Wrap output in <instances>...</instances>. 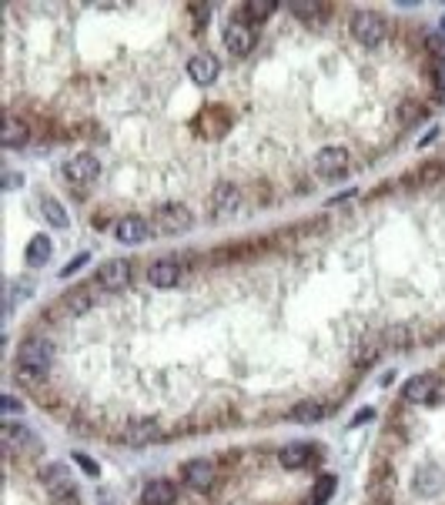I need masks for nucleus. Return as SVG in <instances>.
I'll list each match as a JSON object with an SVG mask.
<instances>
[{"instance_id": "obj_1", "label": "nucleus", "mask_w": 445, "mask_h": 505, "mask_svg": "<svg viewBox=\"0 0 445 505\" xmlns=\"http://www.w3.org/2000/svg\"><path fill=\"white\" fill-rule=\"evenodd\" d=\"M51 362H54V352L47 341L40 338H30L20 345V355H17V365L24 375H47L51 372Z\"/></svg>"}, {"instance_id": "obj_2", "label": "nucleus", "mask_w": 445, "mask_h": 505, "mask_svg": "<svg viewBox=\"0 0 445 505\" xmlns=\"http://www.w3.org/2000/svg\"><path fill=\"white\" fill-rule=\"evenodd\" d=\"M194 225V215H191L184 204H161L151 218V227L161 231V234H181Z\"/></svg>"}, {"instance_id": "obj_3", "label": "nucleus", "mask_w": 445, "mask_h": 505, "mask_svg": "<svg viewBox=\"0 0 445 505\" xmlns=\"http://www.w3.org/2000/svg\"><path fill=\"white\" fill-rule=\"evenodd\" d=\"M352 34H355V40L362 47H379L381 40H385V24L375 13H358L355 20H352Z\"/></svg>"}, {"instance_id": "obj_4", "label": "nucleus", "mask_w": 445, "mask_h": 505, "mask_svg": "<svg viewBox=\"0 0 445 505\" xmlns=\"http://www.w3.org/2000/svg\"><path fill=\"white\" fill-rule=\"evenodd\" d=\"M348 161H352V154L345 148H321L315 154V171L321 177H338L348 171Z\"/></svg>"}, {"instance_id": "obj_5", "label": "nucleus", "mask_w": 445, "mask_h": 505, "mask_svg": "<svg viewBox=\"0 0 445 505\" xmlns=\"http://www.w3.org/2000/svg\"><path fill=\"white\" fill-rule=\"evenodd\" d=\"M242 208V188L238 184H218L211 194V215L215 218H231Z\"/></svg>"}, {"instance_id": "obj_6", "label": "nucleus", "mask_w": 445, "mask_h": 505, "mask_svg": "<svg viewBox=\"0 0 445 505\" xmlns=\"http://www.w3.org/2000/svg\"><path fill=\"white\" fill-rule=\"evenodd\" d=\"M97 281H101L107 291H121L131 285V265H127L124 258H111V261H104L97 268Z\"/></svg>"}, {"instance_id": "obj_7", "label": "nucleus", "mask_w": 445, "mask_h": 505, "mask_svg": "<svg viewBox=\"0 0 445 505\" xmlns=\"http://www.w3.org/2000/svg\"><path fill=\"white\" fill-rule=\"evenodd\" d=\"M64 174L71 177L74 184H90L94 177L101 174V165H97V158H94V154H74V158H67Z\"/></svg>"}, {"instance_id": "obj_8", "label": "nucleus", "mask_w": 445, "mask_h": 505, "mask_svg": "<svg viewBox=\"0 0 445 505\" xmlns=\"http://www.w3.org/2000/svg\"><path fill=\"white\" fill-rule=\"evenodd\" d=\"M225 47H228L235 57H244V54L254 47V30L248 24H242V20H231V24L225 27Z\"/></svg>"}, {"instance_id": "obj_9", "label": "nucleus", "mask_w": 445, "mask_h": 505, "mask_svg": "<svg viewBox=\"0 0 445 505\" xmlns=\"http://www.w3.org/2000/svg\"><path fill=\"white\" fill-rule=\"evenodd\" d=\"M114 238L124 241V244H144V241L151 238V225H148L144 218L127 215V218H121V221H117Z\"/></svg>"}, {"instance_id": "obj_10", "label": "nucleus", "mask_w": 445, "mask_h": 505, "mask_svg": "<svg viewBox=\"0 0 445 505\" xmlns=\"http://www.w3.org/2000/svg\"><path fill=\"white\" fill-rule=\"evenodd\" d=\"M218 71H221V64H218L211 54H194L188 61V74L194 77V84H201V88H208V84L215 81Z\"/></svg>"}, {"instance_id": "obj_11", "label": "nucleus", "mask_w": 445, "mask_h": 505, "mask_svg": "<svg viewBox=\"0 0 445 505\" xmlns=\"http://www.w3.org/2000/svg\"><path fill=\"white\" fill-rule=\"evenodd\" d=\"M40 479H44V485H47V489H51L57 499H64V495L74 492V482H71V475H67V468L57 465V462H54V465H44V468H40Z\"/></svg>"}, {"instance_id": "obj_12", "label": "nucleus", "mask_w": 445, "mask_h": 505, "mask_svg": "<svg viewBox=\"0 0 445 505\" xmlns=\"http://www.w3.org/2000/svg\"><path fill=\"white\" fill-rule=\"evenodd\" d=\"M184 479H188L191 489H211L215 485V465L208 458H194L184 465Z\"/></svg>"}, {"instance_id": "obj_13", "label": "nucleus", "mask_w": 445, "mask_h": 505, "mask_svg": "<svg viewBox=\"0 0 445 505\" xmlns=\"http://www.w3.org/2000/svg\"><path fill=\"white\" fill-rule=\"evenodd\" d=\"M435 388H439V381L432 379V375H415V379L405 381V388H402V395H405V402L419 405V402H429L435 395Z\"/></svg>"}, {"instance_id": "obj_14", "label": "nucleus", "mask_w": 445, "mask_h": 505, "mask_svg": "<svg viewBox=\"0 0 445 505\" xmlns=\"http://www.w3.org/2000/svg\"><path fill=\"white\" fill-rule=\"evenodd\" d=\"M415 492L419 495H435V492H442V485H445V475H442V468L439 465H422L419 472H415Z\"/></svg>"}, {"instance_id": "obj_15", "label": "nucleus", "mask_w": 445, "mask_h": 505, "mask_svg": "<svg viewBox=\"0 0 445 505\" xmlns=\"http://www.w3.org/2000/svg\"><path fill=\"white\" fill-rule=\"evenodd\" d=\"M181 278V268L174 261H154L148 268V281H151L154 288H174Z\"/></svg>"}, {"instance_id": "obj_16", "label": "nucleus", "mask_w": 445, "mask_h": 505, "mask_svg": "<svg viewBox=\"0 0 445 505\" xmlns=\"http://www.w3.org/2000/svg\"><path fill=\"white\" fill-rule=\"evenodd\" d=\"M308 458H312V445L308 442H292V445H285V448L278 452V462L285 468H305Z\"/></svg>"}, {"instance_id": "obj_17", "label": "nucleus", "mask_w": 445, "mask_h": 505, "mask_svg": "<svg viewBox=\"0 0 445 505\" xmlns=\"http://www.w3.org/2000/svg\"><path fill=\"white\" fill-rule=\"evenodd\" d=\"M141 502L144 505H174V485L165 479H154L148 489H144V495H141Z\"/></svg>"}, {"instance_id": "obj_18", "label": "nucleus", "mask_w": 445, "mask_h": 505, "mask_svg": "<svg viewBox=\"0 0 445 505\" xmlns=\"http://www.w3.org/2000/svg\"><path fill=\"white\" fill-rule=\"evenodd\" d=\"M0 439H4V445H7L11 452H17V448H27V445L34 442V435L27 432V425H17V422H7V425H4V432H0Z\"/></svg>"}, {"instance_id": "obj_19", "label": "nucleus", "mask_w": 445, "mask_h": 505, "mask_svg": "<svg viewBox=\"0 0 445 505\" xmlns=\"http://www.w3.org/2000/svg\"><path fill=\"white\" fill-rule=\"evenodd\" d=\"M0 144H4V148H20V144H27V124H20L17 117H4Z\"/></svg>"}, {"instance_id": "obj_20", "label": "nucleus", "mask_w": 445, "mask_h": 505, "mask_svg": "<svg viewBox=\"0 0 445 505\" xmlns=\"http://www.w3.org/2000/svg\"><path fill=\"white\" fill-rule=\"evenodd\" d=\"M54 254V244L47 234H34L27 244V265H47V258Z\"/></svg>"}, {"instance_id": "obj_21", "label": "nucleus", "mask_w": 445, "mask_h": 505, "mask_svg": "<svg viewBox=\"0 0 445 505\" xmlns=\"http://www.w3.org/2000/svg\"><path fill=\"white\" fill-rule=\"evenodd\" d=\"M158 435H161L158 422H134V425L127 429V442L131 445H148V442H154Z\"/></svg>"}, {"instance_id": "obj_22", "label": "nucleus", "mask_w": 445, "mask_h": 505, "mask_svg": "<svg viewBox=\"0 0 445 505\" xmlns=\"http://www.w3.org/2000/svg\"><path fill=\"white\" fill-rule=\"evenodd\" d=\"M40 211H44V218L51 221L54 227H67L71 225V218H67V211H64V204L61 201H54V198H44V204H40Z\"/></svg>"}, {"instance_id": "obj_23", "label": "nucleus", "mask_w": 445, "mask_h": 505, "mask_svg": "<svg viewBox=\"0 0 445 505\" xmlns=\"http://www.w3.org/2000/svg\"><path fill=\"white\" fill-rule=\"evenodd\" d=\"M298 422H305V425H315V422H321V415H325V408L318 402H302V405H295V412H292Z\"/></svg>"}, {"instance_id": "obj_24", "label": "nucleus", "mask_w": 445, "mask_h": 505, "mask_svg": "<svg viewBox=\"0 0 445 505\" xmlns=\"http://www.w3.org/2000/svg\"><path fill=\"white\" fill-rule=\"evenodd\" d=\"M244 13H248L251 20H268V17L275 13V4H271V0H251V4H244Z\"/></svg>"}, {"instance_id": "obj_25", "label": "nucleus", "mask_w": 445, "mask_h": 505, "mask_svg": "<svg viewBox=\"0 0 445 505\" xmlns=\"http://www.w3.org/2000/svg\"><path fill=\"white\" fill-rule=\"evenodd\" d=\"M67 308H71V311H88L90 295L88 291H71V295H67Z\"/></svg>"}, {"instance_id": "obj_26", "label": "nucleus", "mask_w": 445, "mask_h": 505, "mask_svg": "<svg viewBox=\"0 0 445 505\" xmlns=\"http://www.w3.org/2000/svg\"><path fill=\"white\" fill-rule=\"evenodd\" d=\"M88 258H90V254H88V251H81V254H74V258H71V265L64 268L61 275H64V278H71V275H77V271H81V268L88 265Z\"/></svg>"}, {"instance_id": "obj_27", "label": "nucleus", "mask_w": 445, "mask_h": 505, "mask_svg": "<svg viewBox=\"0 0 445 505\" xmlns=\"http://www.w3.org/2000/svg\"><path fill=\"white\" fill-rule=\"evenodd\" d=\"M74 458H77V465L84 468L88 475H94V479H97V472H101V468H97V462H94V458H88V455H81V452H77Z\"/></svg>"}, {"instance_id": "obj_28", "label": "nucleus", "mask_w": 445, "mask_h": 505, "mask_svg": "<svg viewBox=\"0 0 445 505\" xmlns=\"http://www.w3.org/2000/svg\"><path fill=\"white\" fill-rule=\"evenodd\" d=\"M331 489H335V479L318 482V485H315V502H325V499L331 495Z\"/></svg>"}, {"instance_id": "obj_29", "label": "nucleus", "mask_w": 445, "mask_h": 505, "mask_svg": "<svg viewBox=\"0 0 445 505\" xmlns=\"http://www.w3.org/2000/svg\"><path fill=\"white\" fill-rule=\"evenodd\" d=\"M292 13H298V17H312V13H321V7H315V4H292Z\"/></svg>"}, {"instance_id": "obj_30", "label": "nucleus", "mask_w": 445, "mask_h": 505, "mask_svg": "<svg viewBox=\"0 0 445 505\" xmlns=\"http://www.w3.org/2000/svg\"><path fill=\"white\" fill-rule=\"evenodd\" d=\"M435 88L445 90V57H439V61H435Z\"/></svg>"}, {"instance_id": "obj_31", "label": "nucleus", "mask_w": 445, "mask_h": 505, "mask_svg": "<svg viewBox=\"0 0 445 505\" xmlns=\"http://www.w3.org/2000/svg\"><path fill=\"white\" fill-rule=\"evenodd\" d=\"M191 13H194V17H198V20H208V17H211V7H208V4H194V7H191Z\"/></svg>"}, {"instance_id": "obj_32", "label": "nucleus", "mask_w": 445, "mask_h": 505, "mask_svg": "<svg viewBox=\"0 0 445 505\" xmlns=\"http://www.w3.org/2000/svg\"><path fill=\"white\" fill-rule=\"evenodd\" d=\"M369 418H375V408H362V412L352 418V425H362V422H369Z\"/></svg>"}, {"instance_id": "obj_33", "label": "nucleus", "mask_w": 445, "mask_h": 505, "mask_svg": "<svg viewBox=\"0 0 445 505\" xmlns=\"http://www.w3.org/2000/svg\"><path fill=\"white\" fill-rule=\"evenodd\" d=\"M4 181H7L4 188H17V184H20V174H7V177H4Z\"/></svg>"}, {"instance_id": "obj_34", "label": "nucleus", "mask_w": 445, "mask_h": 505, "mask_svg": "<svg viewBox=\"0 0 445 505\" xmlns=\"http://www.w3.org/2000/svg\"><path fill=\"white\" fill-rule=\"evenodd\" d=\"M4 408H7V412H17L20 405H17V398H4Z\"/></svg>"}]
</instances>
